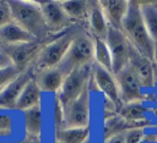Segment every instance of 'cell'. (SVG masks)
<instances>
[{
	"instance_id": "1",
	"label": "cell",
	"mask_w": 157,
	"mask_h": 143,
	"mask_svg": "<svg viewBox=\"0 0 157 143\" xmlns=\"http://www.w3.org/2000/svg\"><path fill=\"white\" fill-rule=\"evenodd\" d=\"M121 32L131 44V46L144 55L145 57L153 61V50L155 43L151 39L147 28L144 22L141 13L140 1H130L128 12L121 23Z\"/></svg>"
},
{
	"instance_id": "3",
	"label": "cell",
	"mask_w": 157,
	"mask_h": 143,
	"mask_svg": "<svg viewBox=\"0 0 157 143\" xmlns=\"http://www.w3.org/2000/svg\"><path fill=\"white\" fill-rule=\"evenodd\" d=\"M93 37H90L87 34H75L66 55L58 65V67L65 75H67L75 68L93 64Z\"/></svg>"
},
{
	"instance_id": "9",
	"label": "cell",
	"mask_w": 157,
	"mask_h": 143,
	"mask_svg": "<svg viewBox=\"0 0 157 143\" xmlns=\"http://www.w3.org/2000/svg\"><path fill=\"white\" fill-rule=\"evenodd\" d=\"M118 82V87L120 90V97L123 104H130L140 100L142 98V83L139 76L135 73L132 67L128 65L118 73L114 75Z\"/></svg>"
},
{
	"instance_id": "30",
	"label": "cell",
	"mask_w": 157,
	"mask_h": 143,
	"mask_svg": "<svg viewBox=\"0 0 157 143\" xmlns=\"http://www.w3.org/2000/svg\"><path fill=\"white\" fill-rule=\"evenodd\" d=\"M153 64L157 65V44H155V50H153Z\"/></svg>"
},
{
	"instance_id": "13",
	"label": "cell",
	"mask_w": 157,
	"mask_h": 143,
	"mask_svg": "<svg viewBox=\"0 0 157 143\" xmlns=\"http://www.w3.org/2000/svg\"><path fill=\"white\" fill-rule=\"evenodd\" d=\"M65 73L58 67H50L36 72L34 79L40 88L42 93H54L58 94L65 79Z\"/></svg>"
},
{
	"instance_id": "11",
	"label": "cell",
	"mask_w": 157,
	"mask_h": 143,
	"mask_svg": "<svg viewBox=\"0 0 157 143\" xmlns=\"http://www.w3.org/2000/svg\"><path fill=\"white\" fill-rule=\"evenodd\" d=\"M39 6L52 32H61L69 27L71 20L64 11L61 1H39Z\"/></svg>"
},
{
	"instance_id": "26",
	"label": "cell",
	"mask_w": 157,
	"mask_h": 143,
	"mask_svg": "<svg viewBox=\"0 0 157 143\" xmlns=\"http://www.w3.org/2000/svg\"><path fill=\"white\" fill-rule=\"evenodd\" d=\"M13 128L12 119L9 115L0 114V137L10 136Z\"/></svg>"
},
{
	"instance_id": "28",
	"label": "cell",
	"mask_w": 157,
	"mask_h": 143,
	"mask_svg": "<svg viewBox=\"0 0 157 143\" xmlns=\"http://www.w3.org/2000/svg\"><path fill=\"white\" fill-rule=\"evenodd\" d=\"M124 132L118 133V134H113V136L105 138L103 143H125V134H124Z\"/></svg>"
},
{
	"instance_id": "23",
	"label": "cell",
	"mask_w": 157,
	"mask_h": 143,
	"mask_svg": "<svg viewBox=\"0 0 157 143\" xmlns=\"http://www.w3.org/2000/svg\"><path fill=\"white\" fill-rule=\"evenodd\" d=\"M94 40V51H93V61L96 65L112 71L113 70V57L104 39L93 38Z\"/></svg>"
},
{
	"instance_id": "4",
	"label": "cell",
	"mask_w": 157,
	"mask_h": 143,
	"mask_svg": "<svg viewBox=\"0 0 157 143\" xmlns=\"http://www.w3.org/2000/svg\"><path fill=\"white\" fill-rule=\"evenodd\" d=\"M74 35L75 34L72 32L66 31L63 32L58 38L47 42L34 62L33 67H36V72L58 66L66 55Z\"/></svg>"
},
{
	"instance_id": "12",
	"label": "cell",
	"mask_w": 157,
	"mask_h": 143,
	"mask_svg": "<svg viewBox=\"0 0 157 143\" xmlns=\"http://www.w3.org/2000/svg\"><path fill=\"white\" fill-rule=\"evenodd\" d=\"M129 65L139 76L144 88H152L155 86V64L152 60L137 53L132 46L130 51Z\"/></svg>"
},
{
	"instance_id": "14",
	"label": "cell",
	"mask_w": 157,
	"mask_h": 143,
	"mask_svg": "<svg viewBox=\"0 0 157 143\" xmlns=\"http://www.w3.org/2000/svg\"><path fill=\"white\" fill-rule=\"evenodd\" d=\"M34 75L31 73L29 70L22 72L16 79H13L6 88H4L0 92V108L1 109H15L16 101L27 84V82L33 77Z\"/></svg>"
},
{
	"instance_id": "32",
	"label": "cell",
	"mask_w": 157,
	"mask_h": 143,
	"mask_svg": "<svg viewBox=\"0 0 157 143\" xmlns=\"http://www.w3.org/2000/svg\"><path fill=\"white\" fill-rule=\"evenodd\" d=\"M0 143H5V142H0Z\"/></svg>"
},
{
	"instance_id": "17",
	"label": "cell",
	"mask_w": 157,
	"mask_h": 143,
	"mask_svg": "<svg viewBox=\"0 0 157 143\" xmlns=\"http://www.w3.org/2000/svg\"><path fill=\"white\" fill-rule=\"evenodd\" d=\"M40 98H42V90L38 87L34 76L27 82V84L25 86V88L22 89L15 109L21 110V111H26L28 109H32L37 105H40Z\"/></svg>"
},
{
	"instance_id": "25",
	"label": "cell",
	"mask_w": 157,
	"mask_h": 143,
	"mask_svg": "<svg viewBox=\"0 0 157 143\" xmlns=\"http://www.w3.org/2000/svg\"><path fill=\"white\" fill-rule=\"evenodd\" d=\"M125 143H141L144 139V128L132 127L128 128L125 132Z\"/></svg>"
},
{
	"instance_id": "18",
	"label": "cell",
	"mask_w": 157,
	"mask_h": 143,
	"mask_svg": "<svg viewBox=\"0 0 157 143\" xmlns=\"http://www.w3.org/2000/svg\"><path fill=\"white\" fill-rule=\"evenodd\" d=\"M37 40L26 29H23L15 21H11L0 28V42L4 45H12L18 43H26Z\"/></svg>"
},
{
	"instance_id": "31",
	"label": "cell",
	"mask_w": 157,
	"mask_h": 143,
	"mask_svg": "<svg viewBox=\"0 0 157 143\" xmlns=\"http://www.w3.org/2000/svg\"><path fill=\"white\" fill-rule=\"evenodd\" d=\"M2 48H4V44L0 42V51H2Z\"/></svg>"
},
{
	"instance_id": "6",
	"label": "cell",
	"mask_w": 157,
	"mask_h": 143,
	"mask_svg": "<svg viewBox=\"0 0 157 143\" xmlns=\"http://www.w3.org/2000/svg\"><path fill=\"white\" fill-rule=\"evenodd\" d=\"M44 44L45 42L42 40H32L12 45H4L2 51L7 55L12 66L21 71H27L29 70L31 65L34 66V62Z\"/></svg>"
},
{
	"instance_id": "10",
	"label": "cell",
	"mask_w": 157,
	"mask_h": 143,
	"mask_svg": "<svg viewBox=\"0 0 157 143\" xmlns=\"http://www.w3.org/2000/svg\"><path fill=\"white\" fill-rule=\"evenodd\" d=\"M92 81L96 84L97 89L99 92H102L107 97L108 100H110L113 106H117V108L123 106L118 82H117V78L112 71H108V70L94 64L93 73H92Z\"/></svg>"
},
{
	"instance_id": "16",
	"label": "cell",
	"mask_w": 157,
	"mask_h": 143,
	"mask_svg": "<svg viewBox=\"0 0 157 143\" xmlns=\"http://www.w3.org/2000/svg\"><path fill=\"white\" fill-rule=\"evenodd\" d=\"M129 2L126 0H103L99 1V5L105 15V18L110 27L121 28L123 20L128 12Z\"/></svg>"
},
{
	"instance_id": "5",
	"label": "cell",
	"mask_w": 157,
	"mask_h": 143,
	"mask_svg": "<svg viewBox=\"0 0 157 143\" xmlns=\"http://www.w3.org/2000/svg\"><path fill=\"white\" fill-rule=\"evenodd\" d=\"M93 66L94 62L75 68L65 76L61 89L56 94V99L63 105L77 99L82 93H85L88 89V83L90 81H92Z\"/></svg>"
},
{
	"instance_id": "21",
	"label": "cell",
	"mask_w": 157,
	"mask_h": 143,
	"mask_svg": "<svg viewBox=\"0 0 157 143\" xmlns=\"http://www.w3.org/2000/svg\"><path fill=\"white\" fill-rule=\"evenodd\" d=\"M140 7L147 32L153 43L157 44V4L155 1H140Z\"/></svg>"
},
{
	"instance_id": "29",
	"label": "cell",
	"mask_w": 157,
	"mask_h": 143,
	"mask_svg": "<svg viewBox=\"0 0 157 143\" xmlns=\"http://www.w3.org/2000/svg\"><path fill=\"white\" fill-rule=\"evenodd\" d=\"M9 66H12L10 59L7 57V55L4 51H0V70L5 68V67H9Z\"/></svg>"
},
{
	"instance_id": "15",
	"label": "cell",
	"mask_w": 157,
	"mask_h": 143,
	"mask_svg": "<svg viewBox=\"0 0 157 143\" xmlns=\"http://www.w3.org/2000/svg\"><path fill=\"white\" fill-rule=\"evenodd\" d=\"M87 22H88L90 31L93 38L105 39L110 26L99 5V1H90V11H88Z\"/></svg>"
},
{
	"instance_id": "8",
	"label": "cell",
	"mask_w": 157,
	"mask_h": 143,
	"mask_svg": "<svg viewBox=\"0 0 157 143\" xmlns=\"http://www.w3.org/2000/svg\"><path fill=\"white\" fill-rule=\"evenodd\" d=\"M105 43L109 46L112 57H113V70L112 72L115 75L124 67L129 65L131 44L121 32V29L109 27L108 34L105 37Z\"/></svg>"
},
{
	"instance_id": "22",
	"label": "cell",
	"mask_w": 157,
	"mask_h": 143,
	"mask_svg": "<svg viewBox=\"0 0 157 143\" xmlns=\"http://www.w3.org/2000/svg\"><path fill=\"white\" fill-rule=\"evenodd\" d=\"M61 6L71 21H85L88 17L90 1L86 0H64Z\"/></svg>"
},
{
	"instance_id": "33",
	"label": "cell",
	"mask_w": 157,
	"mask_h": 143,
	"mask_svg": "<svg viewBox=\"0 0 157 143\" xmlns=\"http://www.w3.org/2000/svg\"><path fill=\"white\" fill-rule=\"evenodd\" d=\"M155 2H156V4H157V1H155Z\"/></svg>"
},
{
	"instance_id": "7",
	"label": "cell",
	"mask_w": 157,
	"mask_h": 143,
	"mask_svg": "<svg viewBox=\"0 0 157 143\" xmlns=\"http://www.w3.org/2000/svg\"><path fill=\"white\" fill-rule=\"evenodd\" d=\"M63 106V127H88L90 126V93L88 89L77 99Z\"/></svg>"
},
{
	"instance_id": "27",
	"label": "cell",
	"mask_w": 157,
	"mask_h": 143,
	"mask_svg": "<svg viewBox=\"0 0 157 143\" xmlns=\"http://www.w3.org/2000/svg\"><path fill=\"white\" fill-rule=\"evenodd\" d=\"M12 21V12L9 1L0 0V28Z\"/></svg>"
},
{
	"instance_id": "24",
	"label": "cell",
	"mask_w": 157,
	"mask_h": 143,
	"mask_svg": "<svg viewBox=\"0 0 157 143\" xmlns=\"http://www.w3.org/2000/svg\"><path fill=\"white\" fill-rule=\"evenodd\" d=\"M22 72H25V71H21L15 66H9L5 68H1L0 70V92L4 88H6L13 79H16Z\"/></svg>"
},
{
	"instance_id": "19",
	"label": "cell",
	"mask_w": 157,
	"mask_h": 143,
	"mask_svg": "<svg viewBox=\"0 0 157 143\" xmlns=\"http://www.w3.org/2000/svg\"><path fill=\"white\" fill-rule=\"evenodd\" d=\"M23 126L28 137L39 138L43 130V112L40 105L23 111Z\"/></svg>"
},
{
	"instance_id": "2",
	"label": "cell",
	"mask_w": 157,
	"mask_h": 143,
	"mask_svg": "<svg viewBox=\"0 0 157 143\" xmlns=\"http://www.w3.org/2000/svg\"><path fill=\"white\" fill-rule=\"evenodd\" d=\"M9 4L12 12V21L26 29L34 39L43 42L44 38H48L53 33L44 20L39 1L15 0L9 1Z\"/></svg>"
},
{
	"instance_id": "20",
	"label": "cell",
	"mask_w": 157,
	"mask_h": 143,
	"mask_svg": "<svg viewBox=\"0 0 157 143\" xmlns=\"http://www.w3.org/2000/svg\"><path fill=\"white\" fill-rule=\"evenodd\" d=\"M90 136L88 127H63L55 131V143H85Z\"/></svg>"
}]
</instances>
